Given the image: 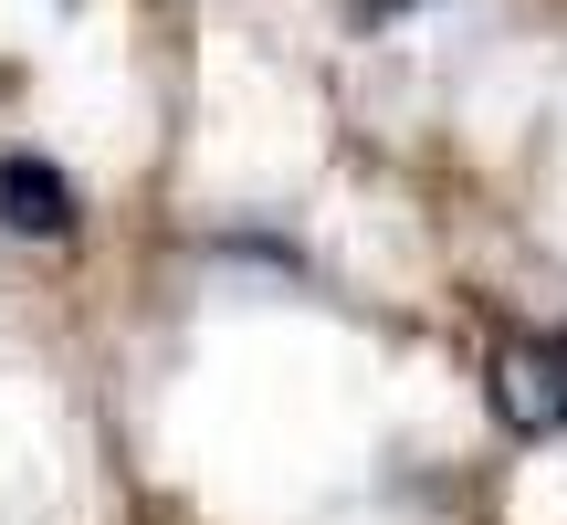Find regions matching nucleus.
Listing matches in <instances>:
<instances>
[{"label":"nucleus","instance_id":"1","mask_svg":"<svg viewBox=\"0 0 567 525\" xmlns=\"http://www.w3.org/2000/svg\"><path fill=\"white\" fill-rule=\"evenodd\" d=\"M494 410H505V431H567V337L494 347Z\"/></svg>","mask_w":567,"mask_h":525},{"label":"nucleus","instance_id":"2","mask_svg":"<svg viewBox=\"0 0 567 525\" xmlns=\"http://www.w3.org/2000/svg\"><path fill=\"white\" fill-rule=\"evenodd\" d=\"M0 231H32V243L74 231V189H63V168H42V158H0Z\"/></svg>","mask_w":567,"mask_h":525},{"label":"nucleus","instance_id":"3","mask_svg":"<svg viewBox=\"0 0 567 525\" xmlns=\"http://www.w3.org/2000/svg\"><path fill=\"white\" fill-rule=\"evenodd\" d=\"M368 11H410V0H368Z\"/></svg>","mask_w":567,"mask_h":525}]
</instances>
